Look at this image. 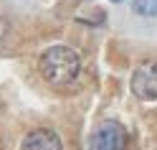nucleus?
I'll use <instances>...</instances> for the list:
<instances>
[{"instance_id": "nucleus-1", "label": "nucleus", "mask_w": 157, "mask_h": 150, "mask_svg": "<svg viewBox=\"0 0 157 150\" xmlns=\"http://www.w3.org/2000/svg\"><path fill=\"white\" fill-rule=\"evenodd\" d=\"M38 71L51 87H68L81 71V59L71 46H51L38 59Z\"/></svg>"}, {"instance_id": "nucleus-2", "label": "nucleus", "mask_w": 157, "mask_h": 150, "mask_svg": "<svg viewBox=\"0 0 157 150\" xmlns=\"http://www.w3.org/2000/svg\"><path fill=\"white\" fill-rule=\"evenodd\" d=\"M127 130L117 120H106L91 132L89 150H127Z\"/></svg>"}, {"instance_id": "nucleus-3", "label": "nucleus", "mask_w": 157, "mask_h": 150, "mask_svg": "<svg viewBox=\"0 0 157 150\" xmlns=\"http://www.w3.org/2000/svg\"><path fill=\"white\" fill-rule=\"evenodd\" d=\"M132 94L142 102H152L157 99V64L147 61L134 69L132 74Z\"/></svg>"}, {"instance_id": "nucleus-4", "label": "nucleus", "mask_w": 157, "mask_h": 150, "mask_svg": "<svg viewBox=\"0 0 157 150\" xmlns=\"http://www.w3.org/2000/svg\"><path fill=\"white\" fill-rule=\"evenodd\" d=\"M21 150H63L61 145V137H58L53 130H33V132H28L21 143Z\"/></svg>"}, {"instance_id": "nucleus-5", "label": "nucleus", "mask_w": 157, "mask_h": 150, "mask_svg": "<svg viewBox=\"0 0 157 150\" xmlns=\"http://www.w3.org/2000/svg\"><path fill=\"white\" fill-rule=\"evenodd\" d=\"M132 10L137 15H157V0H132Z\"/></svg>"}, {"instance_id": "nucleus-6", "label": "nucleus", "mask_w": 157, "mask_h": 150, "mask_svg": "<svg viewBox=\"0 0 157 150\" xmlns=\"http://www.w3.org/2000/svg\"><path fill=\"white\" fill-rule=\"evenodd\" d=\"M112 3H122V0H112Z\"/></svg>"}]
</instances>
